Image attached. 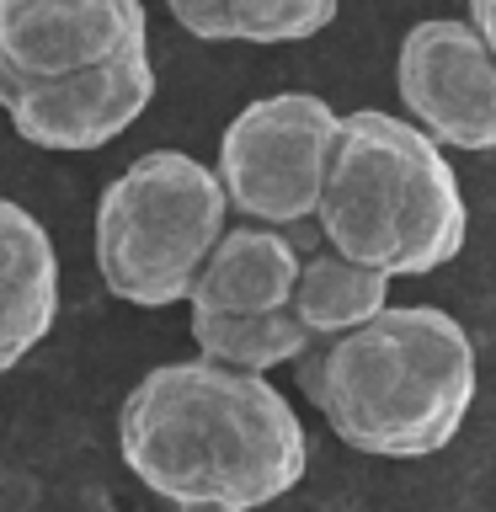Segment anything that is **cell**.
I'll return each mask as SVG.
<instances>
[{
	"label": "cell",
	"mask_w": 496,
	"mask_h": 512,
	"mask_svg": "<svg viewBox=\"0 0 496 512\" xmlns=\"http://www.w3.org/2000/svg\"><path fill=\"white\" fill-rule=\"evenodd\" d=\"M384 304H390V278L384 272L358 267L336 251H320V256H304L288 310L299 315V326L315 342H326V336H342L352 326H363V320H374Z\"/></svg>",
	"instance_id": "obj_11"
},
{
	"label": "cell",
	"mask_w": 496,
	"mask_h": 512,
	"mask_svg": "<svg viewBox=\"0 0 496 512\" xmlns=\"http://www.w3.org/2000/svg\"><path fill=\"white\" fill-rule=\"evenodd\" d=\"M395 91L427 139L470 155L496 150V54L470 22H416L395 54Z\"/></svg>",
	"instance_id": "obj_6"
},
{
	"label": "cell",
	"mask_w": 496,
	"mask_h": 512,
	"mask_svg": "<svg viewBox=\"0 0 496 512\" xmlns=\"http://www.w3.org/2000/svg\"><path fill=\"white\" fill-rule=\"evenodd\" d=\"M304 256L272 224H235L219 235L214 256L203 262L187 304L203 315H267L288 310L299 288Z\"/></svg>",
	"instance_id": "obj_10"
},
{
	"label": "cell",
	"mask_w": 496,
	"mask_h": 512,
	"mask_svg": "<svg viewBox=\"0 0 496 512\" xmlns=\"http://www.w3.org/2000/svg\"><path fill=\"white\" fill-rule=\"evenodd\" d=\"M299 390L358 454L427 459L475 406V342L438 304H384L304 352Z\"/></svg>",
	"instance_id": "obj_2"
},
{
	"label": "cell",
	"mask_w": 496,
	"mask_h": 512,
	"mask_svg": "<svg viewBox=\"0 0 496 512\" xmlns=\"http://www.w3.org/2000/svg\"><path fill=\"white\" fill-rule=\"evenodd\" d=\"M192 342L198 358L240 368V374H267L278 363H299L315 347V336L299 326L294 310H267V315H203L192 310Z\"/></svg>",
	"instance_id": "obj_12"
},
{
	"label": "cell",
	"mask_w": 496,
	"mask_h": 512,
	"mask_svg": "<svg viewBox=\"0 0 496 512\" xmlns=\"http://www.w3.org/2000/svg\"><path fill=\"white\" fill-rule=\"evenodd\" d=\"M118 454L139 486L182 512H256L304 480L310 443L267 374L187 358L128 390Z\"/></svg>",
	"instance_id": "obj_1"
},
{
	"label": "cell",
	"mask_w": 496,
	"mask_h": 512,
	"mask_svg": "<svg viewBox=\"0 0 496 512\" xmlns=\"http://www.w3.org/2000/svg\"><path fill=\"white\" fill-rule=\"evenodd\" d=\"M470 27L486 38V48L496 54V0H470Z\"/></svg>",
	"instance_id": "obj_15"
},
{
	"label": "cell",
	"mask_w": 496,
	"mask_h": 512,
	"mask_svg": "<svg viewBox=\"0 0 496 512\" xmlns=\"http://www.w3.org/2000/svg\"><path fill=\"white\" fill-rule=\"evenodd\" d=\"M144 48L150 16L139 0H0V86L75 75Z\"/></svg>",
	"instance_id": "obj_8"
},
{
	"label": "cell",
	"mask_w": 496,
	"mask_h": 512,
	"mask_svg": "<svg viewBox=\"0 0 496 512\" xmlns=\"http://www.w3.org/2000/svg\"><path fill=\"white\" fill-rule=\"evenodd\" d=\"M240 43H304L336 22V0H230Z\"/></svg>",
	"instance_id": "obj_13"
},
{
	"label": "cell",
	"mask_w": 496,
	"mask_h": 512,
	"mask_svg": "<svg viewBox=\"0 0 496 512\" xmlns=\"http://www.w3.org/2000/svg\"><path fill=\"white\" fill-rule=\"evenodd\" d=\"M155 102V64L150 48L144 54H123L107 64L54 80H6L0 86V112L11 128L38 150L80 155L102 150L144 118V107Z\"/></svg>",
	"instance_id": "obj_7"
},
{
	"label": "cell",
	"mask_w": 496,
	"mask_h": 512,
	"mask_svg": "<svg viewBox=\"0 0 496 512\" xmlns=\"http://www.w3.org/2000/svg\"><path fill=\"white\" fill-rule=\"evenodd\" d=\"M59 320V251L43 219L0 198V374L48 342Z\"/></svg>",
	"instance_id": "obj_9"
},
{
	"label": "cell",
	"mask_w": 496,
	"mask_h": 512,
	"mask_svg": "<svg viewBox=\"0 0 496 512\" xmlns=\"http://www.w3.org/2000/svg\"><path fill=\"white\" fill-rule=\"evenodd\" d=\"M331 251L384 278L448 267L470 235V208L443 144L395 112L363 107L336 128V155L315 208Z\"/></svg>",
	"instance_id": "obj_3"
},
{
	"label": "cell",
	"mask_w": 496,
	"mask_h": 512,
	"mask_svg": "<svg viewBox=\"0 0 496 512\" xmlns=\"http://www.w3.org/2000/svg\"><path fill=\"white\" fill-rule=\"evenodd\" d=\"M166 11H171V22L182 32H192L198 43H240L230 0H166Z\"/></svg>",
	"instance_id": "obj_14"
},
{
	"label": "cell",
	"mask_w": 496,
	"mask_h": 512,
	"mask_svg": "<svg viewBox=\"0 0 496 512\" xmlns=\"http://www.w3.org/2000/svg\"><path fill=\"white\" fill-rule=\"evenodd\" d=\"M230 198L214 166L182 150H150L118 171L96 198V272L107 294L139 310L187 299L214 256Z\"/></svg>",
	"instance_id": "obj_4"
},
{
	"label": "cell",
	"mask_w": 496,
	"mask_h": 512,
	"mask_svg": "<svg viewBox=\"0 0 496 512\" xmlns=\"http://www.w3.org/2000/svg\"><path fill=\"white\" fill-rule=\"evenodd\" d=\"M336 128L342 112L315 91H278L240 107L219 139L214 166L230 208L272 230L315 219L336 155Z\"/></svg>",
	"instance_id": "obj_5"
}]
</instances>
